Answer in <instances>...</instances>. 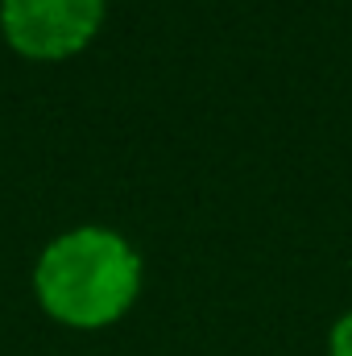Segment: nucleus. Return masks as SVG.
I'll list each match as a JSON object with an SVG mask.
<instances>
[{
	"label": "nucleus",
	"mask_w": 352,
	"mask_h": 356,
	"mask_svg": "<svg viewBox=\"0 0 352 356\" xmlns=\"http://www.w3.org/2000/svg\"><path fill=\"white\" fill-rule=\"evenodd\" d=\"M33 294L42 311L67 327H108L141 294V257L112 228H71L42 249L33 266Z\"/></svg>",
	"instance_id": "f257e3e1"
},
{
	"label": "nucleus",
	"mask_w": 352,
	"mask_h": 356,
	"mask_svg": "<svg viewBox=\"0 0 352 356\" xmlns=\"http://www.w3.org/2000/svg\"><path fill=\"white\" fill-rule=\"evenodd\" d=\"M328 356H352V311L336 319V327L328 336Z\"/></svg>",
	"instance_id": "7ed1b4c3"
},
{
	"label": "nucleus",
	"mask_w": 352,
	"mask_h": 356,
	"mask_svg": "<svg viewBox=\"0 0 352 356\" xmlns=\"http://www.w3.org/2000/svg\"><path fill=\"white\" fill-rule=\"evenodd\" d=\"M104 8L108 0H0V33L21 58L58 63L99 33Z\"/></svg>",
	"instance_id": "f03ea898"
}]
</instances>
